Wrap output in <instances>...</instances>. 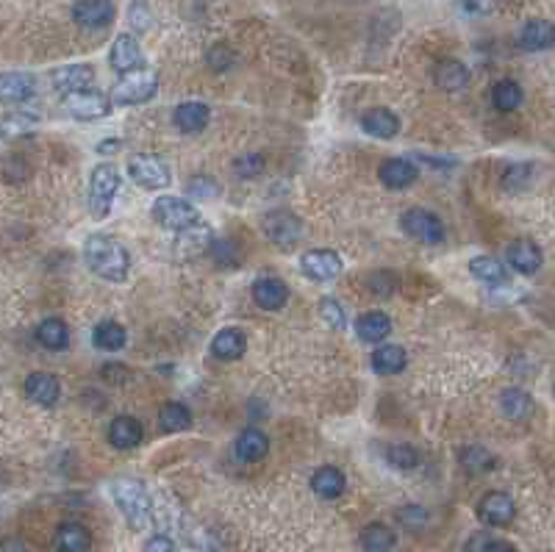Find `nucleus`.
Instances as JSON below:
<instances>
[{"label":"nucleus","mask_w":555,"mask_h":552,"mask_svg":"<svg viewBox=\"0 0 555 552\" xmlns=\"http://www.w3.org/2000/svg\"><path fill=\"white\" fill-rule=\"evenodd\" d=\"M84 258L89 264V270L100 275L103 280L122 283L131 272V256L122 244L106 234H92L84 242Z\"/></svg>","instance_id":"1"},{"label":"nucleus","mask_w":555,"mask_h":552,"mask_svg":"<svg viewBox=\"0 0 555 552\" xmlns=\"http://www.w3.org/2000/svg\"><path fill=\"white\" fill-rule=\"evenodd\" d=\"M112 497L119 508V514L134 530H148L153 522V497L148 494L145 483L139 480H114Z\"/></svg>","instance_id":"2"},{"label":"nucleus","mask_w":555,"mask_h":552,"mask_svg":"<svg viewBox=\"0 0 555 552\" xmlns=\"http://www.w3.org/2000/svg\"><path fill=\"white\" fill-rule=\"evenodd\" d=\"M158 89V75L153 70H134L122 75L112 89V104L117 106H136L150 100Z\"/></svg>","instance_id":"3"},{"label":"nucleus","mask_w":555,"mask_h":552,"mask_svg":"<svg viewBox=\"0 0 555 552\" xmlns=\"http://www.w3.org/2000/svg\"><path fill=\"white\" fill-rule=\"evenodd\" d=\"M119 189V172L114 165H97L92 170V180H89V211L95 219L109 217L114 197Z\"/></svg>","instance_id":"4"},{"label":"nucleus","mask_w":555,"mask_h":552,"mask_svg":"<svg viewBox=\"0 0 555 552\" xmlns=\"http://www.w3.org/2000/svg\"><path fill=\"white\" fill-rule=\"evenodd\" d=\"M128 175L139 183V187H145L150 192H158V189H167L170 187V167L164 165L158 156H150V153H136L128 158Z\"/></svg>","instance_id":"5"},{"label":"nucleus","mask_w":555,"mask_h":552,"mask_svg":"<svg viewBox=\"0 0 555 552\" xmlns=\"http://www.w3.org/2000/svg\"><path fill=\"white\" fill-rule=\"evenodd\" d=\"M153 217H156V222L161 225V228L178 234V231L189 228V225L197 222V209L183 197L164 195L153 203Z\"/></svg>","instance_id":"6"},{"label":"nucleus","mask_w":555,"mask_h":552,"mask_svg":"<svg viewBox=\"0 0 555 552\" xmlns=\"http://www.w3.org/2000/svg\"><path fill=\"white\" fill-rule=\"evenodd\" d=\"M400 228L405 236H411L414 242H422V244H439L444 239L442 219L428 209H408L400 217Z\"/></svg>","instance_id":"7"},{"label":"nucleus","mask_w":555,"mask_h":552,"mask_svg":"<svg viewBox=\"0 0 555 552\" xmlns=\"http://www.w3.org/2000/svg\"><path fill=\"white\" fill-rule=\"evenodd\" d=\"M264 234L270 236V242L278 244L281 250H292L295 244L300 242L303 225L289 211H270L264 217Z\"/></svg>","instance_id":"8"},{"label":"nucleus","mask_w":555,"mask_h":552,"mask_svg":"<svg viewBox=\"0 0 555 552\" xmlns=\"http://www.w3.org/2000/svg\"><path fill=\"white\" fill-rule=\"evenodd\" d=\"M65 106L75 119H100L112 111V97L100 95L95 89H84V92L65 95Z\"/></svg>","instance_id":"9"},{"label":"nucleus","mask_w":555,"mask_h":552,"mask_svg":"<svg viewBox=\"0 0 555 552\" xmlns=\"http://www.w3.org/2000/svg\"><path fill=\"white\" fill-rule=\"evenodd\" d=\"M214 248V231L209 228V225H189V228L178 231V239H175V253L189 261V258H197L203 253H209Z\"/></svg>","instance_id":"10"},{"label":"nucleus","mask_w":555,"mask_h":552,"mask_svg":"<svg viewBox=\"0 0 555 552\" xmlns=\"http://www.w3.org/2000/svg\"><path fill=\"white\" fill-rule=\"evenodd\" d=\"M300 270L312 280L325 283V280H331L342 272V258L334 250H308L300 258Z\"/></svg>","instance_id":"11"},{"label":"nucleus","mask_w":555,"mask_h":552,"mask_svg":"<svg viewBox=\"0 0 555 552\" xmlns=\"http://www.w3.org/2000/svg\"><path fill=\"white\" fill-rule=\"evenodd\" d=\"M478 517L491 527H505L517 517V505L505 492H489L478 505Z\"/></svg>","instance_id":"12"},{"label":"nucleus","mask_w":555,"mask_h":552,"mask_svg":"<svg viewBox=\"0 0 555 552\" xmlns=\"http://www.w3.org/2000/svg\"><path fill=\"white\" fill-rule=\"evenodd\" d=\"M73 19L81 28H103L114 19L112 0H78L73 6Z\"/></svg>","instance_id":"13"},{"label":"nucleus","mask_w":555,"mask_h":552,"mask_svg":"<svg viewBox=\"0 0 555 552\" xmlns=\"http://www.w3.org/2000/svg\"><path fill=\"white\" fill-rule=\"evenodd\" d=\"M50 80H53V89L65 92V95L84 92V89H89V84L95 80V70L89 65H67V67L53 70Z\"/></svg>","instance_id":"14"},{"label":"nucleus","mask_w":555,"mask_h":552,"mask_svg":"<svg viewBox=\"0 0 555 552\" xmlns=\"http://www.w3.org/2000/svg\"><path fill=\"white\" fill-rule=\"evenodd\" d=\"M505 256H508L511 267L517 270V272H522V275H533V272L542 267V261H544L539 244L530 242V239H513L508 244V253Z\"/></svg>","instance_id":"15"},{"label":"nucleus","mask_w":555,"mask_h":552,"mask_svg":"<svg viewBox=\"0 0 555 552\" xmlns=\"http://www.w3.org/2000/svg\"><path fill=\"white\" fill-rule=\"evenodd\" d=\"M112 67L119 73V75H126V73H134L142 67V48L139 42L131 36V34H119L114 39V45H112Z\"/></svg>","instance_id":"16"},{"label":"nucleus","mask_w":555,"mask_h":552,"mask_svg":"<svg viewBox=\"0 0 555 552\" xmlns=\"http://www.w3.org/2000/svg\"><path fill=\"white\" fill-rule=\"evenodd\" d=\"M517 45L528 53L552 48L555 45V26L550 23V19H530V23L522 26V31L517 36Z\"/></svg>","instance_id":"17"},{"label":"nucleus","mask_w":555,"mask_h":552,"mask_svg":"<svg viewBox=\"0 0 555 552\" xmlns=\"http://www.w3.org/2000/svg\"><path fill=\"white\" fill-rule=\"evenodd\" d=\"M417 175H420V170L405 158H389L378 170V178L386 189H405L417 180Z\"/></svg>","instance_id":"18"},{"label":"nucleus","mask_w":555,"mask_h":552,"mask_svg":"<svg viewBox=\"0 0 555 552\" xmlns=\"http://www.w3.org/2000/svg\"><path fill=\"white\" fill-rule=\"evenodd\" d=\"M0 95L6 104H26L36 95V75L31 73H6L0 80Z\"/></svg>","instance_id":"19"},{"label":"nucleus","mask_w":555,"mask_h":552,"mask_svg":"<svg viewBox=\"0 0 555 552\" xmlns=\"http://www.w3.org/2000/svg\"><path fill=\"white\" fill-rule=\"evenodd\" d=\"M53 547L58 552H87L92 547V536L84 525L65 522V525H58V530L53 533Z\"/></svg>","instance_id":"20"},{"label":"nucleus","mask_w":555,"mask_h":552,"mask_svg":"<svg viewBox=\"0 0 555 552\" xmlns=\"http://www.w3.org/2000/svg\"><path fill=\"white\" fill-rule=\"evenodd\" d=\"M361 128L375 139H395L400 134V119L389 109H369L361 117Z\"/></svg>","instance_id":"21"},{"label":"nucleus","mask_w":555,"mask_h":552,"mask_svg":"<svg viewBox=\"0 0 555 552\" xmlns=\"http://www.w3.org/2000/svg\"><path fill=\"white\" fill-rule=\"evenodd\" d=\"M61 395V386H58V378L50 375V372H34L28 380H26V397L36 405H53Z\"/></svg>","instance_id":"22"},{"label":"nucleus","mask_w":555,"mask_h":552,"mask_svg":"<svg viewBox=\"0 0 555 552\" xmlns=\"http://www.w3.org/2000/svg\"><path fill=\"white\" fill-rule=\"evenodd\" d=\"M253 300L264 311H278L283 309V303L289 300V289H286L278 278H258L253 283Z\"/></svg>","instance_id":"23"},{"label":"nucleus","mask_w":555,"mask_h":552,"mask_svg":"<svg viewBox=\"0 0 555 552\" xmlns=\"http://www.w3.org/2000/svg\"><path fill=\"white\" fill-rule=\"evenodd\" d=\"M142 439H145V427L134 417H117L109 425V441L117 449H134Z\"/></svg>","instance_id":"24"},{"label":"nucleus","mask_w":555,"mask_h":552,"mask_svg":"<svg viewBox=\"0 0 555 552\" xmlns=\"http://www.w3.org/2000/svg\"><path fill=\"white\" fill-rule=\"evenodd\" d=\"M356 334L366 344H381L389 334H392V319L383 311H366L356 319Z\"/></svg>","instance_id":"25"},{"label":"nucleus","mask_w":555,"mask_h":552,"mask_svg":"<svg viewBox=\"0 0 555 552\" xmlns=\"http://www.w3.org/2000/svg\"><path fill=\"white\" fill-rule=\"evenodd\" d=\"M209 106L205 104H197V100H187V104H181L173 114L175 126L183 131V134H195V131H203L205 126H209Z\"/></svg>","instance_id":"26"},{"label":"nucleus","mask_w":555,"mask_h":552,"mask_svg":"<svg viewBox=\"0 0 555 552\" xmlns=\"http://www.w3.org/2000/svg\"><path fill=\"white\" fill-rule=\"evenodd\" d=\"M469 272L475 280L486 283V286H505L508 283V270L505 264L491 258V256H475L469 261Z\"/></svg>","instance_id":"27"},{"label":"nucleus","mask_w":555,"mask_h":552,"mask_svg":"<svg viewBox=\"0 0 555 552\" xmlns=\"http://www.w3.org/2000/svg\"><path fill=\"white\" fill-rule=\"evenodd\" d=\"M244 347H248V339H244V334L239 328H225V331H220L212 339V353L220 361H236V358H242Z\"/></svg>","instance_id":"28"},{"label":"nucleus","mask_w":555,"mask_h":552,"mask_svg":"<svg viewBox=\"0 0 555 552\" xmlns=\"http://www.w3.org/2000/svg\"><path fill=\"white\" fill-rule=\"evenodd\" d=\"M344 486H347V480H344V475L339 472L336 466H320L317 472H314V478H312L314 494L322 497V500H336V497H342Z\"/></svg>","instance_id":"29"},{"label":"nucleus","mask_w":555,"mask_h":552,"mask_svg":"<svg viewBox=\"0 0 555 552\" xmlns=\"http://www.w3.org/2000/svg\"><path fill=\"white\" fill-rule=\"evenodd\" d=\"M434 78H436V84L447 92H459L469 84V70L461 65V61L456 58H444L436 65L434 70Z\"/></svg>","instance_id":"30"},{"label":"nucleus","mask_w":555,"mask_h":552,"mask_svg":"<svg viewBox=\"0 0 555 552\" xmlns=\"http://www.w3.org/2000/svg\"><path fill=\"white\" fill-rule=\"evenodd\" d=\"M266 449H270V439H266L261 431H256V427L242 431L239 439H236V458L248 461V464L261 461L266 456Z\"/></svg>","instance_id":"31"},{"label":"nucleus","mask_w":555,"mask_h":552,"mask_svg":"<svg viewBox=\"0 0 555 552\" xmlns=\"http://www.w3.org/2000/svg\"><path fill=\"white\" fill-rule=\"evenodd\" d=\"M405 364H408V356L397 344H383L373 353V370L378 375H397L400 370H405Z\"/></svg>","instance_id":"32"},{"label":"nucleus","mask_w":555,"mask_h":552,"mask_svg":"<svg viewBox=\"0 0 555 552\" xmlns=\"http://www.w3.org/2000/svg\"><path fill=\"white\" fill-rule=\"evenodd\" d=\"M36 341L42 344L45 350L58 353L70 344V331L61 319H45V322L36 325Z\"/></svg>","instance_id":"33"},{"label":"nucleus","mask_w":555,"mask_h":552,"mask_svg":"<svg viewBox=\"0 0 555 552\" xmlns=\"http://www.w3.org/2000/svg\"><path fill=\"white\" fill-rule=\"evenodd\" d=\"M397 544V536L392 527H386L381 522H373L361 530V547L366 552H392Z\"/></svg>","instance_id":"34"},{"label":"nucleus","mask_w":555,"mask_h":552,"mask_svg":"<svg viewBox=\"0 0 555 552\" xmlns=\"http://www.w3.org/2000/svg\"><path fill=\"white\" fill-rule=\"evenodd\" d=\"M192 425V414L187 405L181 402H164L161 411H158V427L164 433H181V431H189Z\"/></svg>","instance_id":"35"},{"label":"nucleus","mask_w":555,"mask_h":552,"mask_svg":"<svg viewBox=\"0 0 555 552\" xmlns=\"http://www.w3.org/2000/svg\"><path fill=\"white\" fill-rule=\"evenodd\" d=\"M92 344L97 350H106V353H114V350H122L126 347V328H122L119 322H100L95 325V334H92Z\"/></svg>","instance_id":"36"},{"label":"nucleus","mask_w":555,"mask_h":552,"mask_svg":"<svg viewBox=\"0 0 555 552\" xmlns=\"http://www.w3.org/2000/svg\"><path fill=\"white\" fill-rule=\"evenodd\" d=\"M500 408L508 419H528L533 414V400L522 388H505L500 395Z\"/></svg>","instance_id":"37"},{"label":"nucleus","mask_w":555,"mask_h":552,"mask_svg":"<svg viewBox=\"0 0 555 552\" xmlns=\"http://www.w3.org/2000/svg\"><path fill=\"white\" fill-rule=\"evenodd\" d=\"M491 104H495L500 111H513L520 109L522 104V87L517 84V80H497L495 89H491Z\"/></svg>","instance_id":"38"},{"label":"nucleus","mask_w":555,"mask_h":552,"mask_svg":"<svg viewBox=\"0 0 555 552\" xmlns=\"http://www.w3.org/2000/svg\"><path fill=\"white\" fill-rule=\"evenodd\" d=\"M461 466L472 475H481V472H489V469L495 466V456L483 447H466L461 453Z\"/></svg>","instance_id":"39"},{"label":"nucleus","mask_w":555,"mask_h":552,"mask_svg":"<svg viewBox=\"0 0 555 552\" xmlns=\"http://www.w3.org/2000/svg\"><path fill=\"white\" fill-rule=\"evenodd\" d=\"M530 178H533V167L530 165H513L503 175V189H508V192H522L528 183H530Z\"/></svg>","instance_id":"40"},{"label":"nucleus","mask_w":555,"mask_h":552,"mask_svg":"<svg viewBox=\"0 0 555 552\" xmlns=\"http://www.w3.org/2000/svg\"><path fill=\"white\" fill-rule=\"evenodd\" d=\"M386 458H389V464L397 466V469H414L420 464V453L411 444H395V447H389Z\"/></svg>","instance_id":"41"},{"label":"nucleus","mask_w":555,"mask_h":552,"mask_svg":"<svg viewBox=\"0 0 555 552\" xmlns=\"http://www.w3.org/2000/svg\"><path fill=\"white\" fill-rule=\"evenodd\" d=\"M320 317L331 325V328H336V331H342L344 325H347V317H344V311H342V305L334 300V297H322L320 300Z\"/></svg>","instance_id":"42"},{"label":"nucleus","mask_w":555,"mask_h":552,"mask_svg":"<svg viewBox=\"0 0 555 552\" xmlns=\"http://www.w3.org/2000/svg\"><path fill=\"white\" fill-rule=\"evenodd\" d=\"M397 522H400L405 530H420V527H425V522H428V510L420 508V505H403V508L397 510Z\"/></svg>","instance_id":"43"},{"label":"nucleus","mask_w":555,"mask_h":552,"mask_svg":"<svg viewBox=\"0 0 555 552\" xmlns=\"http://www.w3.org/2000/svg\"><path fill=\"white\" fill-rule=\"evenodd\" d=\"M39 122V114H28V111H12V114H6L4 117V131L6 134H14V131H28V128H34Z\"/></svg>","instance_id":"44"},{"label":"nucleus","mask_w":555,"mask_h":552,"mask_svg":"<svg viewBox=\"0 0 555 552\" xmlns=\"http://www.w3.org/2000/svg\"><path fill=\"white\" fill-rule=\"evenodd\" d=\"M187 192H189V197H195V200H214L220 189H217V183H214L212 178L197 175V178H192V180L187 183Z\"/></svg>","instance_id":"45"},{"label":"nucleus","mask_w":555,"mask_h":552,"mask_svg":"<svg viewBox=\"0 0 555 552\" xmlns=\"http://www.w3.org/2000/svg\"><path fill=\"white\" fill-rule=\"evenodd\" d=\"M234 170H236V175L253 178V175H258V172L264 170V158H261V156L248 153V156H242V158H236V161H234Z\"/></svg>","instance_id":"46"},{"label":"nucleus","mask_w":555,"mask_h":552,"mask_svg":"<svg viewBox=\"0 0 555 552\" xmlns=\"http://www.w3.org/2000/svg\"><path fill=\"white\" fill-rule=\"evenodd\" d=\"M369 289H373L378 297H389L397 289V280H395V275H389V272H375L373 278H369Z\"/></svg>","instance_id":"47"},{"label":"nucleus","mask_w":555,"mask_h":552,"mask_svg":"<svg viewBox=\"0 0 555 552\" xmlns=\"http://www.w3.org/2000/svg\"><path fill=\"white\" fill-rule=\"evenodd\" d=\"M209 65H212V70H220V73L228 70L234 65V53L225 45H217V48L209 50Z\"/></svg>","instance_id":"48"},{"label":"nucleus","mask_w":555,"mask_h":552,"mask_svg":"<svg viewBox=\"0 0 555 552\" xmlns=\"http://www.w3.org/2000/svg\"><path fill=\"white\" fill-rule=\"evenodd\" d=\"M142 552H178V547L170 536H153V539L145 541Z\"/></svg>","instance_id":"49"},{"label":"nucleus","mask_w":555,"mask_h":552,"mask_svg":"<svg viewBox=\"0 0 555 552\" xmlns=\"http://www.w3.org/2000/svg\"><path fill=\"white\" fill-rule=\"evenodd\" d=\"M491 539L489 533H475L469 541H466V547H464V552H489V547H491Z\"/></svg>","instance_id":"50"},{"label":"nucleus","mask_w":555,"mask_h":552,"mask_svg":"<svg viewBox=\"0 0 555 552\" xmlns=\"http://www.w3.org/2000/svg\"><path fill=\"white\" fill-rule=\"evenodd\" d=\"M119 150V139H103L100 145H97V153L100 156H106V153H117Z\"/></svg>","instance_id":"51"},{"label":"nucleus","mask_w":555,"mask_h":552,"mask_svg":"<svg viewBox=\"0 0 555 552\" xmlns=\"http://www.w3.org/2000/svg\"><path fill=\"white\" fill-rule=\"evenodd\" d=\"M131 14H134V19H136V26H139V28H148L145 6H142V4H134V6H131Z\"/></svg>","instance_id":"52"},{"label":"nucleus","mask_w":555,"mask_h":552,"mask_svg":"<svg viewBox=\"0 0 555 552\" xmlns=\"http://www.w3.org/2000/svg\"><path fill=\"white\" fill-rule=\"evenodd\" d=\"M489 552H517V547L508 544V541H491Z\"/></svg>","instance_id":"53"},{"label":"nucleus","mask_w":555,"mask_h":552,"mask_svg":"<svg viewBox=\"0 0 555 552\" xmlns=\"http://www.w3.org/2000/svg\"><path fill=\"white\" fill-rule=\"evenodd\" d=\"M12 549H14V547H12V544L6 541V547H4V552H12ZM17 552H26V547H23V541H19V547H17Z\"/></svg>","instance_id":"54"}]
</instances>
